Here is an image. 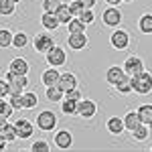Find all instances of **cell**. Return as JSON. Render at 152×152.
Returning <instances> with one entry per match:
<instances>
[{
	"instance_id": "obj_9",
	"label": "cell",
	"mask_w": 152,
	"mask_h": 152,
	"mask_svg": "<svg viewBox=\"0 0 152 152\" xmlns=\"http://www.w3.org/2000/svg\"><path fill=\"white\" fill-rule=\"evenodd\" d=\"M97 114V104H95L94 99H79V112H77V116H81L83 120H91V118Z\"/></svg>"
},
{
	"instance_id": "obj_28",
	"label": "cell",
	"mask_w": 152,
	"mask_h": 152,
	"mask_svg": "<svg viewBox=\"0 0 152 152\" xmlns=\"http://www.w3.org/2000/svg\"><path fill=\"white\" fill-rule=\"evenodd\" d=\"M23 104H24V110H35L37 104H39L37 94H33V91H24L23 94Z\"/></svg>"
},
{
	"instance_id": "obj_41",
	"label": "cell",
	"mask_w": 152,
	"mask_h": 152,
	"mask_svg": "<svg viewBox=\"0 0 152 152\" xmlns=\"http://www.w3.org/2000/svg\"><path fill=\"white\" fill-rule=\"evenodd\" d=\"M79 2H81V4L85 6V8H94V6H95V2H97V0H79Z\"/></svg>"
},
{
	"instance_id": "obj_35",
	"label": "cell",
	"mask_w": 152,
	"mask_h": 152,
	"mask_svg": "<svg viewBox=\"0 0 152 152\" xmlns=\"http://www.w3.org/2000/svg\"><path fill=\"white\" fill-rule=\"evenodd\" d=\"M61 6V0H43V10L45 12H57Z\"/></svg>"
},
{
	"instance_id": "obj_45",
	"label": "cell",
	"mask_w": 152,
	"mask_h": 152,
	"mask_svg": "<svg viewBox=\"0 0 152 152\" xmlns=\"http://www.w3.org/2000/svg\"><path fill=\"white\" fill-rule=\"evenodd\" d=\"M148 128H150V132H152V120H150V122H148Z\"/></svg>"
},
{
	"instance_id": "obj_46",
	"label": "cell",
	"mask_w": 152,
	"mask_h": 152,
	"mask_svg": "<svg viewBox=\"0 0 152 152\" xmlns=\"http://www.w3.org/2000/svg\"><path fill=\"white\" fill-rule=\"evenodd\" d=\"M12 2H16V4H18V2H20V0H12Z\"/></svg>"
},
{
	"instance_id": "obj_32",
	"label": "cell",
	"mask_w": 152,
	"mask_h": 152,
	"mask_svg": "<svg viewBox=\"0 0 152 152\" xmlns=\"http://www.w3.org/2000/svg\"><path fill=\"white\" fill-rule=\"evenodd\" d=\"M12 112H14V107H12V104L6 99V97H0V116L4 118H10Z\"/></svg>"
},
{
	"instance_id": "obj_34",
	"label": "cell",
	"mask_w": 152,
	"mask_h": 152,
	"mask_svg": "<svg viewBox=\"0 0 152 152\" xmlns=\"http://www.w3.org/2000/svg\"><path fill=\"white\" fill-rule=\"evenodd\" d=\"M8 102L12 104V107L14 110H24V104H23V94H10L8 97H6Z\"/></svg>"
},
{
	"instance_id": "obj_8",
	"label": "cell",
	"mask_w": 152,
	"mask_h": 152,
	"mask_svg": "<svg viewBox=\"0 0 152 152\" xmlns=\"http://www.w3.org/2000/svg\"><path fill=\"white\" fill-rule=\"evenodd\" d=\"M53 142L59 150H69L73 146V136H71L69 130H57L55 136H53Z\"/></svg>"
},
{
	"instance_id": "obj_6",
	"label": "cell",
	"mask_w": 152,
	"mask_h": 152,
	"mask_svg": "<svg viewBox=\"0 0 152 152\" xmlns=\"http://www.w3.org/2000/svg\"><path fill=\"white\" fill-rule=\"evenodd\" d=\"M110 45L116 51H126L130 47V35L124 28H114V33L110 35Z\"/></svg>"
},
{
	"instance_id": "obj_42",
	"label": "cell",
	"mask_w": 152,
	"mask_h": 152,
	"mask_svg": "<svg viewBox=\"0 0 152 152\" xmlns=\"http://www.w3.org/2000/svg\"><path fill=\"white\" fill-rule=\"evenodd\" d=\"M8 126V118H4V116H0V132H4V128Z\"/></svg>"
},
{
	"instance_id": "obj_23",
	"label": "cell",
	"mask_w": 152,
	"mask_h": 152,
	"mask_svg": "<svg viewBox=\"0 0 152 152\" xmlns=\"http://www.w3.org/2000/svg\"><path fill=\"white\" fill-rule=\"evenodd\" d=\"M55 14H57L59 23H61V24H65V26H67V23H69L71 18H73V12H71L69 4H61V6H59V10L55 12Z\"/></svg>"
},
{
	"instance_id": "obj_26",
	"label": "cell",
	"mask_w": 152,
	"mask_h": 152,
	"mask_svg": "<svg viewBox=\"0 0 152 152\" xmlns=\"http://www.w3.org/2000/svg\"><path fill=\"white\" fill-rule=\"evenodd\" d=\"M85 26H87V24L83 23L79 16H73L69 23H67V31H69V35L71 33H85Z\"/></svg>"
},
{
	"instance_id": "obj_2",
	"label": "cell",
	"mask_w": 152,
	"mask_h": 152,
	"mask_svg": "<svg viewBox=\"0 0 152 152\" xmlns=\"http://www.w3.org/2000/svg\"><path fill=\"white\" fill-rule=\"evenodd\" d=\"M33 47H35L37 53H49L51 49L55 47V39L51 37V33L49 31H45V33H37L35 39H33Z\"/></svg>"
},
{
	"instance_id": "obj_24",
	"label": "cell",
	"mask_w": 152,
	"mask_h": 152,
	"mask_svg": "<svg viewBox=\"0 0 152 152\" xmlns=\"http://www.w3.org/2000/svg\"><path fill=\"white\" fill-rule=\"evenodd\" d=\"M28 43H31V37L26 33H23V31L14 33V39H12V47L14 49H24V47H28Z\"/></svg>"
},
{
	"instance_id": "obj_43",
	"label": "cell",
	"mask_w": 152,
	"mask_h": 152,
	"mask_svg": "<svg viewBox=\"0 0 152 152\" xmlns=\"http://www.w3.org/2000/svg\"><path fill=\"white\" fill-rule=\"evenodd\" d=\"M6 144H8V140H6V136L0 132V150H4L6 148Z\"/></svg>"
},
{
	"instance_id": "obj_39",
	"label": "cell",
	"mask_w": 152,
	"mask_h": 152,
	"mask_svg": "<svg viewBox=\"0 0 152 152\" xmlns=\"http://www.w3.org/2000/svg\"><path fill=\"white\" fill-rule=\"evenodd\" d=\"M8 95H10V83L4 77V79H0V97H8Z\"/></svg>"
},
{
	"instance_id": "obj_11",
	"label": "cell",
	"mask_w": 152,
	"mask_h": 152,
	"mask_svg": "<svg viewBox=\"0 0 152 152\" xmlns=\"http://www.w3.org/2000/svg\"><path fill=\"white\" fill-rule=\"evenodd\" d=\"M14 126L18 130V138H20V140H28V138L35 134V126H33L26 118H18V120L14 122Z\"/></svg>"
},
{
	"instance_id": "obj_7",
	"label": "cell",
	"mask_w": 152,
	"mask_h": 152,
	"mask_svg": "<svg viewBox=\"0 0 152 152\" xmlns=\"http://www.w3.org/2000/svg\"><path fill=\"white\" fill-rule=\"evenodd\" d=\"M6 79L10 83V94H24V89H26V85H28L26 75H18V73L8 71V73H6Z\"/></svg>"
},
{
	"instance_id": "obj_18",
	"label": "cell",
	"mask_w": 152,
	"mask_h": 152,
	"mask_svg": "<svg viewBox=\"0 0 152 152\" xmlns=\"http://www.w3.org/2000/svg\"><path fill=\"white\" fill-rule=\"evenodd\" d=\"M8 71L12 73H18V75H26L28 73V61L23 57H16L10 61V65H8Z\"/></svg>"
},
{
	"instance_id": "obj_1",
	"label": "cell",
	"mask_w": 152,
	"mask_h": 152,
	"mask_svg": "<svg viewBox=\"0 0 152 152\" xmlns=\"http://www.w3.org/2000/svg\"><path fill=\"white\" fill-rule=\"evenodd\" d=\"M132 83H134V91L138 95H148L152 91V73L144 69L142 73L132 77Z\"/></svg>"
},
{
	"instance_id": "obj_27",
	"label": "cell",
	"mask_w": 152,
	"mask_h": 152,
	"mask_svg": "<svg viewBox=\"0 0 152 152\" xmlns=\"http://www.w3.org/2000/svg\"><path fill=\"white\" fill-rule=\"evenodd\" d=\"M148 132H150L148 124H140L138 128H134V130H132V138H134V140H138V142H144L146 138H148V136H150Z\"/></svg>"
},
{
	"instance_id": "obj_48",
	"label": "cell",
	"mask_w": 152,
	"mask_h": 152,
	"mask_svg": "<svg viewBox=\"0 0 152 152\" xmlns=\"http://www.w3.org/2000/svg\"><path fill=\"white\" fill-rule=\"evenodd\" d=\"M150 152H152V148H150Z\"/></svg>"
},
{
	"instance_id": "obj_33",
	"label": "cell",
	"mask_w": 152,
	"mask_h": 152,
	"mask_svg": "<svg viewBox=\"0 0 152 152\" xmlns=\"http://www.w3.org/2000/svg\"><path fill=\"white\" fill-rule=\"evenodd\" d=\"M2 134L6 136V140H8V142L18 140V130H16V126H14V124H8V126L4 128V132H2Z\"/></svg>"
},
{
	"instance_id": "obj_19",
	"label": "cell",
	"mask_w": 152,
	"mask_h": 152,
	"mask_svg": "<svg viewBox=\"0 0 152 152\" xmlns=\"http://www.w3.org/2000/svg\"><path fill=\"white\" fill-rule=\"evenodd\" d=\"M59 87L63 89V91H69L73 87H77V77L73 75V73H61V79H59Z\"/></svg>"
},
{
	"instance_id": "obj_21",
	"label": "cell",
	"mask_w": 152,
	"mask_h": 152,
	"mask_svg": "<svg viewBox=\"0 0 152 152\" xmlns=\"http://www.w3.org/2000/svg\"><path fill=\"white\" fill-rule=\"evenodd\" d=\"M124 124H126V130L128 132H132L134 128H138L140 124H144L140 120V116H138V112H128L126 116H124Z\"/></svg>"
},
{
	"instance_id": "obj_10",
	"label": "cell",
	"mask_w": 152,
	"mask_h": 152,
	"mask_svg": "<svg viewBox=\"0 0 152 152\" xmlns=\"http://www.w3.org/2000/svg\"><path fill=\"white\" fill-rule=\"evenodd\" d=\"M124 69H126V73L128 75H138V73H142L144 71V61H142L138 55H132V57H128L126 61H124Z\"/></svg>"
},
{
	"instance_id": "obj_38",
	"label": "cell",
	"mask_w": 152,
	"mask_h": 152,
	"mask_svg": "<svg viewBox=\"0 0 152 152\" xmlns=\"http://www.w3.org/2000/svg\"><path fill=\"white\" fill-rule=\"evenodd\" d=\"M79 18H81L83 23L85 24H91L95 20V14H94V8H85V10L81 12V16H79Z\"/></svg>"
},
{
	"instance_id": "obj_37",
	"label": "cell",
	"mask_w": 152,
	"mask_h": 152,
	"mask_svg": "<svg viewBox=\"0 0 152 152\" xmlns=\"http://www.w3.org/2000/svg\"><path fill=\"white\" fill-rule=\"evenodd\" d=\"M69 8H71V12H73V16H81V12L85 10V6H83L79 0H73V2H69Z\"/></svg>"
},
{
	"instance_id": "obj_44",
	"label": "cell",
	"mask_w": 152,
	"mask_h": 152,
	"mask_svg": "<svg viewBox=\"0 0 152 152\" xmlns=\"http://www.w3.org/2000/svg\"><path fill=\"white\" fill-rule=\"evenodd\" d=\"M124 0H105V4H110V6H120Z\"/></svg>"
},
{
	"instance_id": "obj_16",
	"label": "cell",
	"mask_w": 152,
	"mask_h": 152,
	"mask_svg": "<svg viewBox=\"0 0 152 152\" xmlns=\"http://www.w3.org/2000/svg\"><path fill=\"white\" fill-rule=\"evenodd\" d=\"M41 24H43V28L45 31H57L61 23H59L57 14L55 12H43V16H41Z\"/></svg>"
},
{
	"instance_id": "obj_31",
	"label": "cell",
	"mask_w": 152,
	"mask_h": 152,
	"mask_svg": "<svg viewBox=\"0 0 152 152\" xmlns=\"http://www.w3.org/2000/svg\"><path fill=\"white\" fill-rule=\"evenodd\" d=\"M136 112H138V116H140V120L144 122V124H148V122L152 120V104H144V105H140Z\"/></svg>"
},
{
	"instance_id": "obj_29",
	"label": "cell",
	"mask_w": 152,
	"mask_h": 152,
	"mask_svg": "<svg viewBox=\"0 0 152 152\" xmlns=\"http://www.w3.org/2000/svg\"><path fill=\"white\" fill-rule=\"evenodd\" d=\"M12 39H14V33H10L8 28H0V49L12 47Z\"/></svg>"
},
{
	"instance_id": "obj_3",
	"label": "cell",
	"mask_w": 152,
	"mask_h": 152,
	"mask_svg": "<svg viewBox=\"0 0 152 152\" xmlns=\"http://www.w3.org/2000/svg\"><path fill=\"white\" fill-rule=\"evenodd\" d=\"M37 128L41 130V132H53V130L57 128V116H55V112L43 110L37 116Z\"/></svg>"
},
{
	"instance_id": "obj_17",
	"label": "cell",
	"mask_w": 152,
	"mask_h": 152,
	"mask_svg": "<svg viewBox=\"0 0 152 152\" xmlns=\"http://www.w3.org/2000/svg\"><path fill=\"white\" fill-rule=\"evenodd\" d=\"M45 95H47L49 102H53V104H61L65 99V91L59 85H49V87H45Z\"/></svg>"
},
{
	"instance_id": "obj_25",
	"label": "cell",
	"mask_w": 152,
	"mask_h": 152,
	"mask_svg": "<svg viewBox=\"0 0 152 152\" xmlns=\"http://www.w3.org/2000/svg\"><path fill=\"white\" fill-rule=\"evenodd\" d=\"M116 91L118 94H122V95H126V94H132L134 91V83H132V75H126L122 81L116 85Z\"/></svg>"
},
{
	"instance_id": "obj_13",
	"label": "cell",
	"mask_w": 152,
	"mask_h": 152,
	"mask_svg": "<svg viewBox=\"0 0 152 152\" xmlns=\"http://www.w3.org/2000/svg\"><path fill=\"white\" fill-rule=\"evenodd\" d=\"M87 35L85 33H71L69 37H67V45H69V49H73V51H81V49L87 47Z\"/></svg>"
},
{
	"instance_id": "obj_30",
	"label": "cell",
	"mask_w": 152,
	"mask_h": 152,
	"mask_svg": "<svg viewBox=\"0 0 152 152\" xmlns=\"http://www.w3.org/2000/svg\"><path fill=\"white\" fill-rule=\"evenodd\" d=\"M16 10V2L12 0H0V14L2 16H12Z\"/></svg>"
},
{
	"instance_id": "obj_15",
	"label": "cell",
	"mask_w": 152,
	"mask_h": 152,
	"mask_svg": "<svg viewBox=\"0 0 152 152\" xmlns=\"http://www.w3.org/2000/svg\"><path fill=\"white\" fill-rule=\"evenodd\" d=\"M105 128L110 134H114V136H120L124 130H126V124H124V118H118V116H112L107 120V124H105Z\"/></svg>"
},
{
	"instance_id": "obj_40",
	"label": "cell",
	"mask_w": 152,
	"mask_h": 152,
	"mask_svg": "<svg viewBox=\"0 0 152 152\" xmlns=\"http://www.w3.org/2000/svg\"><path fill=\"white\" fill-rule=\"evenodd\" d=\"M65 97H67V99H75V102H79L83 95H81V91H79L77 87H73V89H69V91H65Z\"/></svg>"
},
{
	"instance_id": "obj_5",
	"label": "cell",
	"mask_w": 152,
	"mask_h": 152,
	"mask_svg": "<svg viewBox=\"0 0 152 152\" xmlns=\"http://www.w3.org/2000/svg\"><path fill=\"white\" fill-rule=\"evenodd\" d=\"M45 61H47L49 67H63L67 63V53H65L63 47L55 45L49 53H45Z\"/></svg>"
},
{
	"instance_id": "obj_12",
	"label": "cell",
	"mask_w": 152,
	"mask_h": 152,
	"mask_svg": "<svg viewBox=\"0 0 152 152\" xmlns=\"http://www.w3.org/2000/svg\"><path fill=\"white\" fill-rule=\"evenodd\" d=\"M126 75H128V73H126V69H124V67L112 65L110 69L105 71V81L110 83V85H114V87H116V85H118L120 81H122V79H124Z\"/></svg>"
},
{
	"instance_id": "obj_20",
	"label": "cell",
	"mask_w": 152,
	"mask_h": 152,
	"mask_svg": "<svg viewBox=\"0 0 152 152\" xmlns=\"http://www.w3.org/2000/svg\"><path fill=\"white\" fill-rule=\"evenodd\" d=\"M61 112H63L65 116H77V112H79V102L65 97V99L61 102Z\"/></svg>"
},
{
	"instance_id": "obj_14",
	"label": "cell",
	"mask_w": 152,
	"mask_h": 152,
	"mask_svg": "<svg viewBox=\"0 0 152 152\" xmlns=\"http://www.w3.org/2000/svg\"><path fill=\"white\" fill-rule=\"evenodd\" d=\"M57 69H59V67H49V69H45V73L41 75V81H43L45 87H49V85H59L61 73H59Z\"/></svg>"
},
{
	"instance_id": "obj_47",
	"label": "cell",
	"mask_w": 152,
	"mask_h": 152,
	"mask_svg": "<svg viewBox=\"0 0 152 152\" xmlns=\"http://www.w3.org/2000/svg\"><path fill=\"white\" fill-rule=\"evenodd\" d=\"M124 2H134V0H124Z\"/></svg>"
},
{
	"instance_id": "obj_22",
	"label": "cell",
	"mask_w": 152,
	"mask_h": 152,
	"mask_svg": "<svg viewBox=\"0 0 152 152\" xmlns=\"http://www.w3.org/2000/svg\"><path fill=\"white\" fill-rule=\"evenodd\" d=\"M138 28H140L142 35H152V14L150 12H146V14H142L140 20H138Z\"/></svg>"
},
{
	"instance_id": "obj_4",
	"label": "cell",
	"mask_w": 152,
	"mask_h": 152,
	"mask_svg": "<svg viewBox=\"0 0 152 152\" xmlns=\"http://www.w3.org/2000/svg\"><path fill=\"white\" fill-rule=\"evenodd\" d=\"M122 20H124V14H122V10H120L118 6H107V8L102 12V23H104L105 26H110V28H118Z\"/></svg>"
},
{
	"instance_id": "obj_36",
	"label": "cell",
	"mask_w": 152,
	"mask_h": 152,
	"mask_svg": "<svg viewBox=\"0 0 152 152\" xmlns=\"http://www.w3.org/2000/svg\"><path fill=\"white\" fill-rule=\"evenodd\" d=\"M31 150H35V152H49V150H51V146H49L47 140H35V142H33V146H31Z\"/></svg>"
}]
</instances>
